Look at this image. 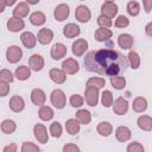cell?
<instances>
[{
	"label": "cell",
	"instance_id": "obj_1",
	"mask_svg": "<svg viewBox=\"0 0 152 152\" xmlns=\"http://www.w3.org/2000/svg\"><path fill=\"white\" fill-rule=\"evenodd\" d=\"M84 68L99 75L115 76L126 70L127 59L115 50L100 49L87 53L84 57Z\"/></svg>",
	"mask_w": 152,
	"mask_h": 152
},
{
	"label": "cell",
	"instance_id": "obj_2",
	"mask_svg": "<svg viewBox=\"0 0 152 152\" xmlns=\"http://www.w3.org/2000/svg\"><path fill=\"white\" fill-rule=\"evenodd\" d=\"M50 100H51V103L53 104V107H56L57 109H62V108L65 107V102H66L65 94L61 89L52 90L51 96H50Z\"/></svg>",
	"mask_w": 152,
	"mask_h": 152
},
{
	"label": "cell",
	"instance_id": "obj_3",
	"mask_svg": "<svg viewBox=\"0 0 152 152\" xmlns=\"http://www.w3.org/2000/svg\"><path fill=\"white\" fill-rule=\"evenodd\" d=\"M21 57H23V50L17 45H12L6 50V59L12 64L18 63L21 59Z\"/></svg>",
	"mask_w": 152,
	"mask_h": 152
},
{
	"label": "cell",
	"instance_id": "obj_4",
	"mask_svg": "<svg viewBox=\"0 0 152 152\" xmlns=\"http://www.w3.org/2000/svg\"><path fill=\"white\" fill-rule=\"evenodd\" d=\"M84 99L88 106L95 107L99 102V89L94 87H87L84 90Z\"/></svg>",
	"mask_w": 152,
	"mask_h": 152
},
{
	"label": "cell",
	"instance_id": "obj_5",
	"mask_svg": "<svg viewBox=\"0 0 152 152\" xmlns=\"http://www.w3.org/2000/svg\"><path fill=\"white\" fill-rule=\"evenodd\" d=\"M90 17H91V12H90V10L87 6L80 5V6L76 7V10H75V18H76L77 21L86 24V23H88L90 20Z\"/></svg>",
	"mask_w": 152,
	"mask_h": 152
},
{
	"label": "cell",
	"instance_id": "obj_6",
	"mask_svg": "<svg viewBox=\"0 0 152 152\" xmlns=\"http://www.w3.org/2000/svg\"><path fill=\"white\" fill-rule=\"evenodd\" d=\"M33 134H34V138L40 144H46L48 140H49L46 127L43 124H36L34 125V127H33Z\"/></svg>",
	"mask_w": 152,
	"mask_h": 152
},
{
	"label": "cell",
	"instance_id": "obj_7",
	"mask_svg": "<svg viewBox=\"0 0 152 152\" xmlns=\"http://www.w3.org/2000/svg\"><path fill=\"white\" fill-rule=\"evenodd\" d=\"M88 49V42L83 38L76 39L71 45V51L76 57H81Z\"/></svg>",
	"mask_w": 152,
	"mask_h": 152
},
{
	"label": "cell",
	"instance_id": "obj_8",
	"mask_svg": "<svg viewBox=\"0 0 152 152\" xmlns=\"http://www.w3.org/2000/svg\"><path fill=\"white\" fill-rule=\"evenodd\" d=\"M62 70L68 75H74L80 70V64L74 58H66L62 63Z\"/></svg>",
	"mask_w": 152,
	"mask_h": 152
},
{
	"label": "cell",
	"instance_id": "obj_9",
	"mask_svg": "<svg viewBox=\"0 0 152 152\" xmlns=\"http://www.w3.org/2000/svg\"><path fill=\"white\" fill-rule=\"evenodd\" d=\"M112 106H113V112L118 115H124L128 110V102H127V100H125L121 96L115 99L114 102L112 103Z\"/></svg>",
	"mask_w": 152,
	"mask_h": 152
},
{
	"label": "cell",
	"instance_id": "obj_10",
	"mask_svg": "<svg viewBox=\"0 0 152 152\" xmlns=\"http://www.w3.org/2000/svg\"><path fill=\"white\" fill-rule=\"evenodd\" d=\"M70 14V8L66 4H59L56 6L53 11V17L57 21H63L65 20Z\"/></svg>",
	"mask_w": 152,
	"mask_h": 152
},
{
	"label": "cell",
	"instance_id": "obj_11",
	"mask_svg": "<svg viewBox=\"0 0 152 152\" xmlns=\"http://www.w3.org/2000/svg\"><path fill=\"white\" fill-rule=\"evenodd\" d=\"M116 13H118V5L114 1H106L101 6V14L108 18H114Z\"/></svg>",
	"mask_w": 152,
	"mask_h": 152
},
{
	"label": "cell",
	"instance_id": "obj_12",
	"mask_svg": "<svg viewBox=\"0 0 152 152\" xmlns=\"http://www.w3.org/2000/svg\"><path fill=\"white\" fill-rule=\"evenodd\" d=\"M50 55H51L52 59H55V61L62 59V58L65 57V55H66V46H65L63 43H56V44L51 48Z\"/></svg>",
	"mask_w": 152,
	"mask_h": 152
},
{
	"label": "cell",
	"instance_id": "obj_13",
	"mask_svg": "<svg viewBox=\"0 0 152 152\" xmlns=\"http://www.w3.org/2000/svg\"><path fill=\"white\" fill-rule=\"evenodd\" d=\"M53 39V32L48 28V27H43L38 31V34H37V40L43 44V45H46L49 43H51V40Z\"/></svg>",
	"mask_w": 152,
	"mask_h": 152
},
{
	"label": "cell",
	"instance_id": "obj_14",
	"mask_svg": "<svg viewBox=\"0 0 152 152\" xmlns=\"http://www.w3.org/2000/svg\"><path fill=\"white\" fill-rule=\"evenodd\" d=\"M25 27V23L21 18H18V17H12L7 20V28L11 31V32H19L21 31L23 28Z\"/></svg>",
	"mask_w": 152,
	"mask_h": 152
},
{
	"label": "cell",
	"instance_id": "obj_15",
	"mask_svg": "<svg viewBox=\"0 0 152 152\" xmlns=\"http://www.w3.org/2000/svg\"><path fill=\"white\" fill-rule=\"evenodd\" d=\"M20 39H21V43L26 48V49H33L36 46V43H37V37L32 33V32H23L21 36H20Z\"/></svg>",
	"mask_w": 152,
	"mask_h": 152
},
{
	"label": "cell",
	"instance_id": "obj_16",
	"mask_svg": "<svg viewBox=\"0 0 152 152\" xmlns=\"http://www.w3.org/2000/svg\"><path fill=\"white\" fill-rule=\"evenodd\" d=\"M28 65L33 71H40L44 68V58L40 55L34 53L28 58Z\"/></svg>",
	"mask_w": 152,
	"mask_h": 152
},
{
	"label": "cell",
	"instance_id": "obj_17",
	"mask_svg": "<svg viewBox=\"0 0 152 152\" xmlns=\"http://www.w3.org/2000/svg\"><path fill=\"white\" fill-rule=\"evenodd\" d=\"M49 76L51 78L52 82H55L56 84H62L65 82L66 80V74L62 70V69H57V68H53L49 71Z\"/></svg>",
	"mask_w": 152,
	"mask_h": 152
},
{
	"label": "cell",
	"instance_id": "obj_18",
	"mask_svg": "<svg viewBox=\"0 0 152 152\" xmlns=\"http://www.w3.org/2000/svg\"><path fill=\"white\" fill-rule=\"evenodd\" d=\"M31 101L33 102V104L36 106H43L46 101V95L45 93L39 89V88H34L32 91H31Z\"/></svg>",
	"mask_w": 152,
	"mask_h": 152
},
{
	"label": "cell",
	"instance_id": "obj_19",
	"mask_svg": "<svg viewBox=\"0 0 152 152\" xmlns=\"http://www.w3.org/2000/svg\"><path fill=\"white\" fill-rule=\"evenodd\" d=\"M118 44H119V46H120L121 49L128 50V49H131V48L133 46V44H134V38H133L131 34H128V33H121V34H119V37H118Z\"/></svg>",
	"mask_w": 152,
	"mask_h": 152
},
{
	"label": "cell",
	"instance_id": "obj_20",
	"mask_svg": "<svg viewBox=\"0 0 152 152\" xmlns=\"http://www.w3.org/2000/svg\"><path fill=\"white\" fill-rule=\"evenodd\" d=\"M80 33H81V27L74 23H69L63 27V34L66 38H75L80 36Z\"/></svg>",
	"mask_w": 152,
	"mask_h": 152
},
{
	"label": "cell",
	"instance_id": "obj_21",
	"mask_svg": "<svg viewBox=\"0 0 152 152\" xmlns=\"http://www.w3.org/2000/svg\"><path fill=\"white\" fill-rule=\"evenodd\" d=\"M8 104H10V108H11L13 112H15V113L21 112V110L25 108V101H24V99H23L21 96H19V95L12 96Z\"/></svg>",
	"mask_w": 152,
	"mask_h": 152
},
{
	"label": "cell",
	"instance_id": "obj_22",
	"mask_svg": "<svg viewBox=\"0 0 152 152\" xmlns=\"http://www.w3.org/2000/svg\"><path fill=\"white\" fill-rule=\"evenodd\" d=\"M131 135H132L131 129H129L128 127H126V126H119V127L116 128V131H115V137H116V139H118L119 141H121V142L128 141V140L131 139Z\"/></svg>",
	"mask_w": 152,
	"mask_h": 152
},
{
	"label": "cell",
	"instance_id": "obj_23",
	"mask_svg": "<svg viewBox=\"0 0 152 152\" xmlns=\"http://www.w3.org/2000/svg\"><path fill=\"white\" fill-rule=\"evenodd\" d=\"M112 36H113V32L107 27H100L94 33V37L97 42H106V40L110 39Z\"/></svg>",
	"mask_w": 152,
	"mask_h": 152
},
{
	"label": "cell",
	"instance_id": "obj_24",
	"mask_svg": "<svg viewBox=\"0 0 152 152\" xmlns=\"http://www.w3.org/2000/svg\"><path fill=\"white\" fill-rule=\"evenodd\" d=\"M30 12V5L27 2H19L14 10H13V15L18 18H25Z\"/></svg>",
	"mask_w": 152,
	"mask_h": 152
},
{
	"label": "cell",
	"instance_id": "obj_25",
	"mask_svg": "<svg viewBox=\"0 0 152 152\" xmlns=\"http://www.w3.org/2000/svg\"><path fill=\"white\" fill-rule=\"evenodd\" d=\"M45 21H46V17L40 11H36L30 14V23L34 26H42L45 24Z\"/></svg>",
	"mask_w": 152,
	"mask_h": 152
},
{
	"label": "cell",
	"instance_id": "obj_26",
	"mask_svg": "<svg viewBox=\"0 0 152 152\" xmlns=\"http://www.w3.org/2000/svg\"><path fill=\"white\" fill-rule=\"evenodd\" d=\"M14 76L19 81H26L31 76V69H30V66H26V65L18 66L15 69V71H14Z\"/></svg>",
	"mask_w": 152,
	"mask_h": 152
},
{
	"label": "cell",
	"instance_id": "obj_27",
	"mask_svg": "<svg viewBox=\"0 0 152 152\" xmlns=\"http://www.w3.org/2000/svg\"><path fill=\"white\" fill-rule=\"evenodd\" d=\"M132 107H133V110H134V112H137V113H142V112H145V110L147 109V101H146L145 97L138 96V97H135V99L133 100Z\"/></svg>",
	"mask_w": 152,
	"mask_h": 152
},
{
	"label": "cell",
	"instance_id": "obj_28",
	"mask_svg": "<svg viewBox=\"0 0 152 152\" xmlns=\"http://www.w3.org/2000/svg\"><path fill=\"white\" fill-rule=\"evenodd\" d=\"M138 127L142 131H151L152 129V118L148 115H141L138 118Z\"/></svg>",
	"mask_w": 152,
	"mask_h": 152
},
{
	"label": "cell",
	"instance_id": "obj_29",
	"mask_svg": "<svg viewBox=\"0 0 152 152\" xmlns=\"http://www.w3.org/2000/svg\"><path fill=\"white\" fill-rule=\"evenodd\" d=\"M76 120L80 122V125H88L91 121V114L89 110L80 109L76 113Z\"/></svg>",
	"mask_w": 152,
	"mask_h": 152
},
{
	"label": "cell",
	"instance_id": "obj_30",
	"mask_svg": "<svg viewBox=\"0 0 152 152\" xmlns=\"http://www.w3.org/2000/svg\"><path fill=\"white\" fill-rule=\"evenodd\" d=\"M65 129L70 135H76L80 132V122L76 119H69L65 122Z\"/></svg>",
	"mask_w": 152,
	"mask_h": 152
},
{
	"label": "cell",
	"instance_id": "obj_31",
	"mask_svg": "<svg viewBox=\"0 0 152 152\" xmlns=\"http://www.w3.org/2000/svg\"><path fill=\"white\" fill-rule=\"evenodd\" d=\"M38 115H39V118H40L42 120L49 121V120H51V119L53 118L55 113H53V110H52L51 107L43 104V106H40V108H39V110H38Z\"/></svg>",
	"mask_w": 152,
	"mask_h": 152
},
{
	"label": "cell",
	"instance_id": "obj_32",
	"mask_svg": "<svg viewBox=\"0 0 152 152\" xmlns=\"http://www.w3.org/2000/svg\"><path fill=\"white\" fill-rule=\"evenodd\" d=\"M96 131H97V133H99L100 135H102V137H108V135H110L112 132H113V126H112L109 122H107V121H102V122H100V124L97 125Z\"/></svg>",
	"mask_w": 152,
	"mask_h": 152
},
{
	"label": "cell",
	"instance_id": "obj_33",
	"mask_svg": "<svg viewBox=\"0 0 152 152\" xmlns=\"http://www.w3.org/2000/svg\"><path fill=\"white\" fill-rule=\"evenodd\" d=\"M110 84L114 89L116 90H121L126 87V78L122 77V76H119V75H115V76H110Z\"/></svg>",
	"mask_w": 152,
	"mask_h": 152
},
{
	"label": "cell",
	"instance_id": "obj_34",
	"mask_svg": "<svg viewBox=\"0 0 152 152\" xmlns=\"http://www.w3.org/2000/svg\"><path fill=\"white\" fill-rule=\"evenodd\" d=\"M127 61L129 63V66L133 70H137L140 66V57H139L138 52H135V51H129V53L127 56Z\"/></svg>",
	"mask_w": 152,
	"mask_h": 152
},
{
	"label": "cell",
	"instance_id": "obj_35",
	"mask_svg": "<svg viewBox=\"0 0 152 152\" xmlns=\"http://www.w3.org/2000/svg\"><path fill=\"white\" fill-rule=\"evenodd\" d=\"M1 131L5 133V134H12L15 129H17V124L13 121V120H10V119H7V120H4L2 122H1Z\"/></svg>",
	"mask_w": 152,
	"mask_h": 152
},
{
	"label": "cell",
	"instance_id": "obj_36",
	"mask_svg": "<svg viewBox=\"0 0 152 152\" xmlns=\"http://www.w3.org/2000/svg\"><path fill=\"white\" fill-rule=\"evenodd\" d=\"M104 84H106V81L104 78H101V77H90L87 81V87H94L96 89L103 88Z\"/></svg>",
	"mask_w": 152,
	"mask_h": 152
},
{
	"label": "cell",
	"instance_id": "obj_37",
	"mask_svg": "<svg viewBox=\"0 0 152 152\" xmlns=\"http://www.w3.org/2000/svg\"><path fill=\"white\" fill-rule=\"evenodd\" d=\"M127 12L132 17H137L140 13V5L137 1H129L127 4Z\"/></svg>",
	"mask_w": 152,
	"mask_h": 152
},
{
	"label": "cell",
	"instance_id": "obj_38",
	"mask_svg": "<svg viewBox=\"0 0 152 152\" xmlns=\"http://www.w3.org/2000/svg\"><path fill=\"white\" fill-rule=\"evenodd\" d=\"M101 102H102L103 107H106V108H108V107L112 106V103H113V95H112V93L109 90H104L102 93V95H101Z\"/></svg>",
	"mask_w": 152,
	"mask_h": 152
},
{
	"label": "cell",
	"instance_id": "obj_39",
	"mask_svg": "<svg viewBox=\"0 0 152 152\" xmlns=\"http://www.w3.org/2000/svg\"><path fill=\"white\" fill-rule=\"evenodd\" d=\"M50 134L53 138H59L62 135V126L58 121H53L50 125Z\"/></svg>",
	"mask_w": 152,
	"mask_h": 152
},
{
	"label": "cell",
	"instance_id": "obj_40",
	"mask_svg": "<svg viewBox=\"0 0 152 152\" xmlns=\"http://www.w3.org/2000/svg\"><path fill=\"white\" fill-rule=\"evenodd\" d=\"M97 24H99L100 27H107V28H109L113 25V21H112V18H108V17L101 14V15L97 17Z\"/></svg>",
	"mask_w": 152,
	"mask_h": 152
},
{
	"label": "cell",
	"instance_id": "obj_41",
	"mask_svg": "<svg viewBox=\"0 0 152 152\" xmlns=\"http://www.w3.org/2000/svg\"><path fill=\"white\" fill-rule=\"evenodd\" d=\"M39 150L40 148L31 141H24L21 146V152H39Z\"/></svg>",
	"mask_w": 152,
	"mask_h": 152
},
{
	"label": "cell",
	"instance_id": "obj_42",
	"mask_svg": "<svg viewBox=\"0 0 152 152\" xmlns=\"http://www.w3.org/2000/svg\"><path fill=\"white\" fill-rule=\"evenodd\" d=\"M0 80L1 81H5L7 83H11L14 80V75L8 69H1L0 70Z\"/></svg>",
	"mask_w": 152,
	"mask_h": 152
},
{
	"label": "cell",
	"instance_id": "obj_43",
	"mask_svg": "<svg viewBox=\"0 0 152 152\" xmlns=\"http://www.w3.org/2000/svg\"><path fill=\"white\" fill-rule=\"evenodd\" d=\"M70 104L74 108H80L83 106V97L78 94H74L70 96Z\"/></svg>",
	"mask_w": 152,
	"mask_h": 152
},
{
	"label": "cell",
	"instance_id": "obj_44",
	"mask_svg": "<svg viewBox=\"0 0 152 152\" xmlns=\"http://www.w3.org/2000/svg\"><path fill=\"white\" fill-rule=\"evenodd\" d=\"M115 27H119V28H124V27H127L129 25V20L125 17V15H119L116 19H115V23H114Z\"/></svg>",
	"mask_w": 152,
	"mask_h": 152
},
{
	"label": "cell",
	"instance_id": "obj_45",
	"mask_svg": "<svg viewBox=\"0 0 152 152\" xmlns=\"http://www.w3.org/2000/svg\"><path fill=\"white\" fill-rule=\"evenodd\" d=\"M127 152H144V146L138 141H133L127 146Z\"/></svg>",
	"mask_w": 152,
	"mask_h": 152
},
{
	"label": "cell",
	"instance_id": "obj_46",
	"mask_svg": "<svg viewBox=\"0 0 152 152\" xmlns=\"http://www.w3.org/2000/svg\"><path fill=\"white\" fill-rule=\"evenodd\" d=\"M8 93H10V83L0 80V96L4 97L8 95Z\"/></svg>",
	"mask_w": 152,
	"mask_h": 152
},
{
	"label": "cell",
	"instance_id": "obj_47",
	"mask_svg": "<svg viewBox=\"0 0 152 152\" xmlns=\"http://www.w3.org/2000/svg\"><path fill=\"white\" fill-rule=\"evenodd\" d=\"M80 147L75 144H66L63 146V152H78Z\"/></svg>",
	"mask_w": 152,
	"mask_h": 152
},
{
	"label": "cell",
	"instance_id": "obj_48",
	"mask_svg": "<svg viewBox=\"0 0 152 152\" xmlns=\"http://www.w3.org/2000/svg\"><path fill=\"white\" fill-rule=\"evenodd\" d=\"M15 151H17V144L15 142H12V144L4 147V152H15Z\"/></svg>",
	"mask_w": 152,
	"mask_h": 152
},
{
	"label": "cell",
	"instance_id": "obj_49",
	"mask_svg": "<svg viewBox=\"0 0 152 152\" xmlns=\"http://www.w3.org/2000/svg\"><path fill=\"white\" fill-rule=\"evenodd\" d=\"M142 4H144V10H145V12L150 13L151 6H152V0H142Z\"/></svg>",
	"mask_w": 152,
	"mask_h": 152
},
{
	"label": "cell",
	"instance_id": "obj_50",
	"mask_svg": "<svg viewBox=\"0 0 152 152\" xmlns=\"http://www.w3.org/2000/svg\"><path fill=\"white\" fill-rule=\"evenodd\" d=\"M145 31H146V34H147V36L152 37V23H148V24L146 25Z\"/></svg>",
	"mask_w": 152,
	"mask_h": 152
},
{
	"label": "cell",
	"instance_id": "obj_51",
	"mask_svg": "<svg viewBox=\"0 0 152 152\" xmlns=\"http://www.w3.org/2000/svg\"><path fill=\"white\" fill-rule=\"evenodd\" d=\"M5 7H6V0H0V13L5 11Z\"/></svg>",
	"mask_w": 152,
	"mask_h": 152
},
{
	"label": "cell",
	"instance_id": "obj_52",
	"mask_svg": "<svg viewBox=\"0 0 152 152\" xmlns=\"http://www.w3.org/2000/svg\"><path fill=\"white\" fill-rule=\"evenodd\" d=\"M17 2V0H6V6H13Z\"/></svg>",
	"mask_w": 152,
	"mask_h": 152
},
{
	"label": "cell",
	"instance_id": "obj_53",
	"mask_svg": "<svg viewBox=\"0 0 152 152\" xmlns=\"http://www.w3.org/2000/svg\"><path fill=\"white\" fill-rule=\"evenodd\" d=\"M39 1H40V0H26V2H27L28 5H37Z\"/></svg>",
	"mask_w": 152,
	"mask_h": 152
},
{
	"label": "cell",
	"instance_id": "obj_54",
	"mask_svg": "<svg viewBox=\"0 0 152 152\" xmlns=\"http://www.w3.org/2000/svg\"><path fill=\"white\" fill-rule=\"evenodd\" d=\"M106 1H114V0H106Z\"/></svg>",
	"mask_w": 152,
	"mask_h": 152
},
{
	"label": "cell",
	"instance_id": "obj_55",
	"mask_svg": "<svg viewBox=\"0 0 152 152\" xmlns=\"http://www.w3.org/2000/svg\"><path fill=\"white\" fill-rule=\"evenodd\" d=\"M81 1H83V0H81Z\"/></svg>",
	"mask_w": 152,
	"mask_h": 152
}]
</instances>
